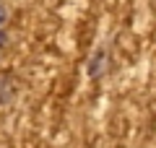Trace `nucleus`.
Wrapping results in <instances>:
<instances>
[{
	"label": "nucleus",
	"mask_w": 156,
	"mask_h": 148,
	"mask_svg": "<svg viewBox=\"0 0 156 148\" xmlns=\"http://www.w3.org/2000/svg\"><path fill=\"white\" fill-rule=\"evenodd\" d=\"M3 18H5V11H3V5H0V23H3Z\"/></svg>",
	"instance_id": "nucleus-1"
},
{
	"label": "nucleus",
	"mask_w": 156,
	"mask_h": 148,
	"mask_svg": "<svg viewBox=\"0 0 156 148\" xmlns=\"http://www.w3.org/2000/svg\"><path fill=\"white\" fill-rule=\"evenodd\" d=\"M3 44H5V37H3V34H0V47H3Z\"/></svg>",
	"instance_id": "nucleus-2"
}]
</instances>
